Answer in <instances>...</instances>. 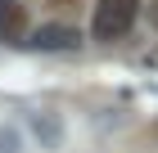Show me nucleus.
<instances>
[{
    "label": "nucleus",
    "mask_w": 158,
    "mask_h": 153,
    "mask_svg": "<svg viewBox=\"0 0 158 153\" xmlns=\"http://www.w3.org/2000/svg\"><path fill=\"white\" fill-rule=\"evenodd\" d=\"M140 18V0H95L90 14V36L95 41H122Z\"/></svg>",
    "instance_id": "1"
},
{
    "label": "nucleus",
    "mask_w": 158,
    "mask_h": 153,
    "mask_svg": "<svg viewBox=\"0 0 158 153\" xmlns=\"http://www.w3.org/2000/svg\"><path fill=\"white\" fill-rule=\"evenodd\" d=\"M23 32H27V9L18 0H0V41L5 45H23Z\"/></svg>",
    "instance_id": "2"
},
{
    "label": "nucleus",
    "mask_w": 158,
    "mask_h": 153,
    "mask_svg": "<svg viewBox=\"0 0 158 153\" xmlns=\"http://www.w3.org/2000/svg\"><path fill=\"white\" fill-rule=\"evenodd\" d=\"M149 63H158V50H154V54H149Z\"/></svg>",
    "instance_id": "5"
},
{
    "label": "nucleus",
    "mask_w": 158,
    "mask_h": 153,
    "mask_svg": "<svg viewBox=\"0 0 158 153\" xmlns=\"http://www.w3.org/2000/svg\"><path fill=\"white\" fill-rule=\"evenodd\" d=\"M32 45L36 50H77L81 36H77V27H68V23H45L36 36H32Z\"/></svg>",
    "instance_id": "3"
},
{
    "label": "nucleus",
    "mask_w": 158,
    "mask_h": 153,
    "mask_svg": "<svg viewBox=\"0 0 158 153\" xmlns=\"http://www.w3.org/2000/svg\"><path fill=\"white\" fill-rule=\"evenodd\" d=\"M149 18H154V27H158V0H154V5H149Z\"/></svg>",
    "instance_id": "4"
}]
</instances>
